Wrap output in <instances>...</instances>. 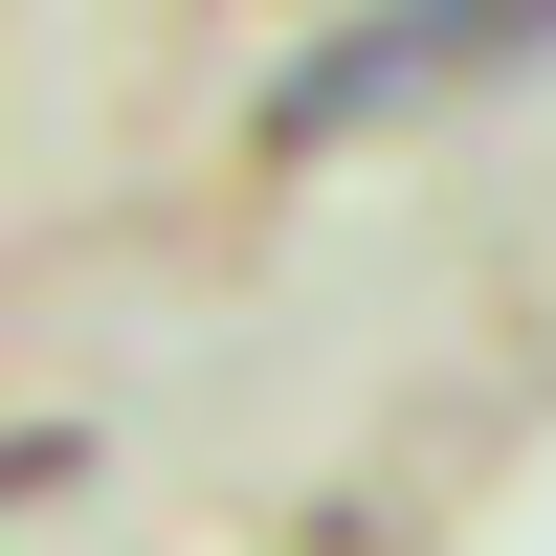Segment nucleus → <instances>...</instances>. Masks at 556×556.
Here are the masks:
<instances>
[{
	"mask_svg": "<svg viewBox=\"0 0 556 556\" xmlns=\"http://www.w3.org/2000/svg\"><path fill=\"white\" fill-rule=\"evenodd\" d=\"M534 45H556V0H379V23H334L267 89V134H379L401 89H490V67H534Z\"/></svg>",
	"mask_w": 556,
	"mask_h": 556,
	"instance_id": "obj_1",
	"label": "nucleus"
}]
</instances>
